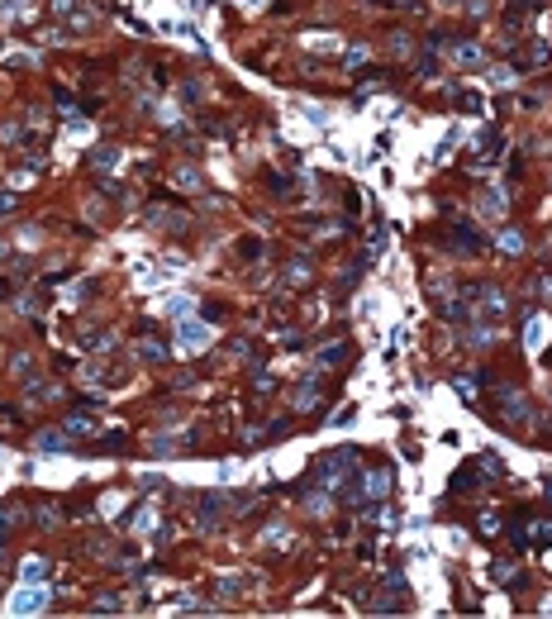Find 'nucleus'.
Segmentation results:
<instances>
[{
    "label": "nucleus",
    "instance_id": "nucleus-1",
    "mask_svg": "<svg viewBox=\"0 0 552 619\" xmlns=\"http://www.w3.org/2000/svg\"><path fill=\"white\" fill-rule=\"evenodd\" d=\"M353 467H357V453L338 448V453H329V457L319 462V472H314V477H319V486H338V477H343V472H353Z\"/></svg>",
    "mask_w": 552,
    "mask_h": 619
},
{
    "label": "nucleus",
    "instance_id": "nucleus-2",
    "mask_svg": "<svg viewBox=\"0 0 552 619\" xmlns=\"http://www.w3.org/2000/svg\"><path fill=\"white\" fill-rule=\"evenodd\" d=\"M195 519H200V529H205V533H214V529H219V519H224V496H200Z\"/></svg>",
    "mask_w": 552,
    "mask_h": 619
},
{
    "label": "nucleus",
    "instance_id": "nucleus-3",
    "mask_svg": "<svg viewBox=\"0 0 552 619\" xmlns=\"http://www.w3.org/2000/svg\"><path fill=\"white\" fill-rule=\"evenodd\" d=\"M500 414H505V424H524V419H534V405H529L524 396L505 391V396H500Z\"/></svg>",
    "mask_w": 552,
    "mask_h": 619
},
{
    "label": "nucleus",
    "instance_id": "nucleus-4",
    "mask_svg": "<svg viewBox=\"0 0 552 619\" xmlns=\"http://www.w3.org/2000/svg\"><path fill=\"white\" fill-rule=\"evenodd\" d=\"M390 486H395V477H390L386 467H376L367 481H362V501H386V496H390Z\"/></svg>",
    "mask_w": 552,
    "mask_h": 619
},
{
    "label": "nucleus",
    "instance_id": "nucleus-5",
    "mask_svg": "<svg viewBox=\"0 0 552 619\" xmlns=\"http://www.w3.org/2000/svg\"><path fill=\"white\" fill-rule=\"evenodd\" d=\"M148 219H153L158 229H172V233H181L186 224H190V219H186L181 210H162V205H153V210H148Z\"/></svg>",
    "mask_w": 552,
    "mask_h": 619
},
{
    "label": "nucleus",
    "instance_id": "nucleus-6",
    "mask_svg": "<svg viewBox=\"0 0 552 619\" xmlns=\"http://www.w3.org/2000/svg\"><path fill=\"white\" fill-rule=\"evenodd\" d=\"M67 443H72V433H67V429H43V433L34 438V448H38V453H62Z\"/></svg>",
    "mask_w": 552,
    "mask_h": 619
},
{
    "label": "nucleus",
    "instance_id": "nucleus-7",
    "mask_svg": "<svg viewBox=\"0 0 552 619\" xmlns=\"http://www.w3.org/2000/svg\"><path fill=\"white\" fill-rule=\"evenodd\" d=\"M210 338H214L210 324H181V348H190V353H200Z\"/></svg>",
    "mask_w": 552,
    "mask_h": 619
},
{
    "label": "nucleus",
    "instance_id": "nucleus-8",
    "mask_svg": "<svg viewBox=\"0 0 552 619\" xmlns=\"http://www.w3.org/2000/svg\"><path fill=\"white\" fill-rule=\"evenodd\" d=\"M453 62H457V67H481L486 53H481L476 43H457V48H453Z\"/></svg>",
    "mask_w": 552,
    "mask_h": 619
},
{
    "label": "nucleus",
    "instance_id": "nucleus-9",
    "mask_svg": "<svg viewBox=\"0 0 552 619\" xmlns=\"http://www.w3.org/2000/svg\"><path fill=\"white\" fill-rule=\"evenodd\" d=\"M86 162H91L95 172H110V167L119 162V148H110V143H100V148H95V153H91V157H86Z\"/></svg>",
    "mask_w": 552,
    "mask_h": 619
},
{
    "label": "nucleus",
    "instance_id": "nucleus-10",
    "mask_svg": "<svg viewBox=\"0 0 552 619\" xmlns=\"http://www.w3.org/2000/svg\"><path fill=\"white\" fill-rule=\"evenodd\" d=\"M95 429H100V419H95V414H72V419H67V433H72V438L95 433Z\"/></svg>",
    "mask_w": 552,
    "mask_h": 619
},
{
    "label": "nucleus",
    "instance_id": "nucleus-11",
    "mask_svg": "<svg viewBox=\"0 0 552 619\" xmlns=\"http://www.w3.org/2000/svg\"><path fill=\"white\" fill-rule=\"evenodd\" d=\"M38 605H43L38 591H19V596H14V615H38Z\"/></svg>",
    "mask_w": 552,
    "mask_h": 619
},
{
    "label": "nucleus",
    "instance_id": "nucleus-12",
    "mask_svg": "<svg viewBox=\"0 0 552 619\" xmlns=\"http://www.w3.org/2000/svg\"><path fill=\"white\" fill-rule=\"evenodd\" d=\"M348 357V343H329V348H319V367H338Z\"/></svg>",
    "mask_w": 552,
    "mask_h": 619
},
{
    "label": "nucleus",
    "instance_id": "nucleus-13",
    "mask_svg": "<svg viewBox=\"0 0 552 619\" xmlns=\"http://www.w3.org/2000/svg\"><path fill=\"white\" fill-rule=\"evenodd\" d=\"M190 305H195L190 296H167V301H162V310H167V314H177V319H186V314H190Z\"/></svg>",
    "mask_w": 552,
    "mask_h": 619
},
{
    "label": "nucleus",
    "instance_id": "nucleus-14",
    "mask_svg": "<svg viewBox=\"0 0 552 619\" xmlns=\"http://www.w3.org/2000/svg\"><path fill=\"white\" fill-rule=\"evenodd\" d=\"M172 181H177L181 191H195V186H200V172H195V167H177V172H172Z\"/></svg>",
    "mask_w": 552,
    "mask_h": 619
},
{
    "label": "nucleus",
    "instance_id": "nucleus-15",
    "mask_svg": "<svg viewBox=\"0 0 552 619\" xmlns=\"http://www.w3.org/2000/svg\"><path fill=\"white\" fill-rule=\"evenodd\" d=\"M534 548H552V519H538L534 524V538H529Z\"/></svg>",
    "mask_w": 552,
    "mask_h": 619
},
{
    "label": "nucleus",
    "instance_id": "nucleus-16",
    "mask_svg": "<svg viewBox=\"0 0 552 619\" xmlns=\"http://www.w3.org/2000/svg\"><path fill=\"white\" fill-rule=\"evenodd\" d=\"M319 401H324V386H300V396H295L300 410H310V405H319Z\"/></svg>",
    "mask_w": 552,
    "mask_h": 619
},
{
    "label": "nucleus",
    "instance_id": "nucleus-17",
    "mask_svg": "<svg viewBox=\"0 0 552 619\" xmlns=\"http://www.w3.org/2000/svg\"><path fill=\"white\" fill-rule=\"evenodd\" d=\"M138 357H143V362H162V357H167V343H153V338H148V343L138 348Z\"/></svg>",
    "mask_w": 552,
    "mask_h": 619
},
{
    "label": "nucleus",
    "instance_id": "nucleus-18",
    "mask_svg": "<svg viewBox=\"0 0 552 619\" xmlns=\"http://www.w3.org/2000/svg\"><path fill=\"white\" fill-rule=\"evenodd\" d=\"M19 577H24V586H38V581H43V562H38V557H29Z\"/></svg>",
    "mask_w": 552,
    "mask_h": 619
},
{
    "label": "nucleus",
    "instance_id": "nucleus-19",
    "mask_svg": "<svg viewBox=\"0 0 552 619\" xmlns=\"http://www.w3.org/2000/svg\"><path fill=\"white\" fill-rule=\"evenodd\" d=\"M453 101H457L462 110H471V114H481V96H476V91H453Z\"/></svg>",
    "mask_w": 552,
    "mask_h": 619
},
{
    "label": "nucleus",
    "instance_id": "nucleus-20",
    "mask_svg": "<svg viewBox=\"0 0 552 619\" xmlns=\"http://www.w3.org/2000/svg\"><path fill=\"white\" fill-rule=\"evenodd\" d=\"M486 77H490V86H510L514 81V67H490Z\"/></svg>",
    "mask_w": 552,
    "mask_h": 619
},
{
    "label": "nucleus",
    "instance_id": "nucleus-21",
    "mask_svg": "<svg viewBox=\"0 0 552 619\" xmlns=\"http://www.w3.org/2000/svg\"><path fill=\"white\" fill-rule=\"evenodd\" d=\"M300 281H310V267H305V262H290V272H286V286H300Z\"/></svg>",
    "mask_w": 552,
    "mask_h": 619
},
{
    "label": "nucleus",
    "instance_id": "nucleus-22",
    "mask_svg": "<svg viewBox=\"0 0 552 619\" xmlns=\"http://www.w3.org/2000/svg\"><path fill=\"white\" fill-rule=\"evenodd\" d=\"M466 338H471L466 348H490V338H495V329H471Z\"/></svg>",
    "mask_w": 552,
    "mask_h": 619
},
{
    "label": "nucleus",
    "instance_id": "nucleus-23",
    "mask_svg": "<svg viewBox=\"0 0 552 619\" xmlns=\"http://www.w3.org/2000/svg\"><path fill=\"white\" fill-rule=\"evenodd\" d=\"M267 543H272V548H286V543H290V529L272 524V529H267Z\"/></svg>",
    "mask_w": 552,
    "mask_h": 619
},
{
    "label": "nucleus",
    "instance_id": "nucleus-24",
    "mask_svg": "<svg viewBox=\"0 0 552 619\" xmlns=\"http://www.w3.org/2000/svg\"><path fill=\"white\" fill-rule=\"evenodd\" d=\"M543 338H548V329L538 319H529V348H543Z\"/></svg>",
    "mask_w": 552,
    "mask_h": 619
},
{
    "label": "nucleus",
    "instance_id": "nucleus-25",
    "mask_svg": "<svg viewBox=\"0 0 552 619\" xmlns=\"http://www.w3.org/2000/svg\"><path fill=\"white\" fill-rule=\"evenodd\" d=\"M91 615H119V596H105V601H95Z\"/></svg>",
    "mask_w": 552,
    "mask_h": 619
},
{
    "label": "nucleus",
    "instance_id": "nucleus-26",
    "mask_svg": "<svg viewBox=\"0 0 552 619\" xmlns=\"http://www.w3.org/2000/svg\"><path fill=\"white\" fill-rule=\"evenodd\" d=\"M500 248H505V253H524V238H519V233H500Z\"/></svg>",
    "mask_w": 552,
    "mask_h": 619
},
{
    "label": "nucleus",
    "instance_id": "nucleus-27",
    "mask_svg": "<svg viewBox=\"0 0 552 619\" xmlns=\"http://www.w3.org/2000/svg\"><path fill=\"white\" fill-rule=\"evenodd\" d=\"M500 205H505V201H500L495 191H486V196H481V210H486V214H500Z\"/></svg>",
    "mask_w": 552,
    "mask_h": 619
},
{
    "label": "nucleus",
    "instance_id": "nucleus-28",
    "mask_svg": "<svg viewBox=\"0 0 552 619\" xmlns=\"http://www.w3.org/2000/svg\"><path fill=\"white\" fill-rule=\"evenodd\" d=\"M414 72H419V77H424V81H429V77H434V72H438V62H434V58H419V62H414Z\"/></svg>",
    "mask_w": 552,
    "mask_h": 619
},
{
    "label": "nucleus",
    "instance_id": "nucleus-29",
    "mask_svg": "<svg viewBox=\"0 0 552 619\" xmlns=\"http://www.w3.org/2000/svg\"><path fill=\"white\" fill-rule=\"evenodd\" d=\"M390 53H410V34H390Z\"/></svg>",
    "mask_w": 552,
    "mask_h": 619
},
{
    "label": "nucleus",
    "instance_id": "nucleus-30",
    "mask_svg": "<svg viewBox=\"0 0 552 619\" xmlns=\"http://www.w3.org/2000/svg\"><path fill=\"white\" fill-rule=\"evenodd\" d=\"M534 291H538L543 301H552V277H538V281H534Z\"/></svg>",
    "mask_w": 552,
    "mask_h": 619
},
{
    "label": "nucleus",
    "instance_id": "nucleus-31",
    "mask_svg": "<svg viewBox=\"0 0 552 619\" xmlns=\"http://www.w3.org/2000/svg\"><path fill=\"white\" fill-rule=\"evenodd\" d=\"M357 62H367V48L357 43V48H348V67H357Z\"/></svg>",
    "mask_w": 552,
    "mask_h": 619
},
{
    "label": "nucleus",
    "instance_id": "nucleus-32",
    "mask_svg": "<svg viewBox=\"0 0 552 619\" xmlns=\"http://www.w3.org/2000/svg\"><path fill=\"white\" fill-rule=\"evenodd\" d=\"M305 505H310V515H324V510H329V501H324V496H310Z\"/></svg>",
    "mask_w": 552,
    "mask_h": 619
},
{
    "label": "nucleus",
    "instance_id": "nucleus-33",
    "mask_svg": "<svg viewBox=\"0 0 552 619\" xmlns=\"http://www.w3.org/2000/svg\"><path fill=\"white\" fill-rule=\"evenodd\" d=\"M10 205H14V191H5V186H0V214H5Z\"/></svg>",
    "mask_w": 552,
    "mask_h": 619
},
{
    "label": "nucleus",
    "instance_id": "nucleus-34",
    "mask_svg": "<svg viewBox=\"0 0 552 619\" xmlns=\"http://www.w3.org/2000/svg\"><path fill=\"white\" fill-rule=\"evenodd\" d=\"M443 5H453V10H457V5H466V0H443Z\"/></svg>",
    "mask_w": 552,
    "mask_h": 619
},
{
    "label": "nucleus",
    "instance_id": "nucleus-35",
    "mask_svg": "<svg viewBox=\"0 0 552 619\" xmlns=\"http://www.w3.org/2000/svg\"><path fill=\"white\" fill-rule=\"evenodd\" d=\"M543 496H548V501H552V481H548V486H543Z\"/></svg>",
    "mask_w": 552,
    "mask_h": 619
}]
</instances>
